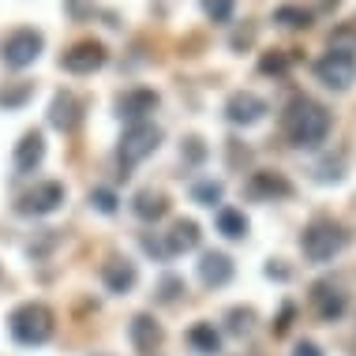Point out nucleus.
Instances as JSON below:
<instances>
[{
    "instance_id": "nucleus-1",
    "label": "nucleus",
    "mask_w": 356,
    "mask_h": 356,
    "mask_svg": "<svg viewBox=\"0 0 356 356\" xmlns=\"http://www.w3.org/2000/svg\"><path fill=\"white\" fill-rule=\"evenodd\" d=\"M282 128L296 150H319L330 136V109L312 98H293L282 113Z\"/></svg>"
},
{
    "instance_id": "nucleus-2",
    "label": "nucleus",
    "mask_w": 356,
    "mask_h": 356,
    "mask_svg": "<svg viewBox=\"0 0 356 356\" xmlns=\"http://www.w3.org/2000/svg\"><path fill=\"white\" fill-rule=\"evenodd\" d=\"M349 240L353 233L341 225V221H334V218H312L304 225V233H300V252L307 263H315V266H326V263H334L345 248H349Z\"/></svg>"
},
{
    "instance_id": "nucleus-3",
    "label": "nucleus",
    "mask_w": 356,
    "mask_h": 356,
    "mask_svg": "<svg viewBox=\"0 0 356 356\" xmlns=\"http://www.w3.org/2000/svg\"><path fill=\"white\" fill-rule=\"evenodd\" d=\"M8 330H12V338L19 345H26V349H38V345H45L53 338L56 330V315L49 304L42 300H26L19 304L12 315H8Z\"/></svg>"
},
{
    "instance_id": "nucleus-4",
    "label": "nucleus",
    "mask_w": 356,
    "mask_h": 356,
    "mask_svg": "<svg viewBox=\"0 0 356 356\" xmlns=\"http://www.w3.org/2000/svg\"><path fill=\"white\" fill-rule=\"evenodd\" d=\"M161 147V128L158 124H131V128H124V136L117 143V180L120 184H128L131 169L139 165V161H147L154 150Z\"/></svg>"
},
{
    "instance_id": "nucleus-5",
    "label": "nucleus",
    "mask_w": 356,
    "mask_h": 356,
    "mask_svg": "<svg viewBox=\"0 0 356 356\" xmlns=\"http://www.w3.org/2000/svg\"><path fill=\"white\" fill-rule=\"evenodd\" d=\"M42 49H45V34L34 31V26H19L0 42V64L12 72H23L42 56Z\"/></svg>"
},
{
    "instance_id": "nucleus-6",
    "label": "nucleus",
    "mask_w": 356,
    "mask_h": 356,
    "mask_svg": "<svg viewBox=\"0 0 356 356\" xmlns=\"http://www.w3.org/2000/svg\"><path fill=\"white\" fill-rule=\"evenodd\" d=\"M315 79H319L326 90L345 94L356 83V53L353 49H326L319 60H315Z\"/></svg>"
},
{
    "instance_id": "nucleus-7",
    "label": "nucleus",
    "mask_w": 356,
    "mask_h": 356,
    "mask_svg": "<svg viewBox=\"0 0 356 356\" xmlns=\"http://www.w3.org/2000/svg\"><path fill=\"white\" fill-rule=\"evenodd\" d=\"M64 199H68V188L60 180H42V184H34L31 191H23L15 199V214L19 218H49L64 207Z\"/></svg>"
},
{
    "instance_id": "nucleus-8",
    "label": "nucleus",
    "mask_w": 356,
    "mask_h": 356,
    "mask_svg": "<svg viewBox=\"0 0 356 356\" xmlns=\"http://www.w3.org/2000/svg\"><path fill=\"white\" fill-rule=\"evenodd\" d=\"M158 105H161V98H158V90H150V86H131V90H124L117 102H113V113L128 124H147L154 113H158Z\"/></svg>"
},
{
    "instance_id": "nucleus-9",
    "label": "nucleus",
    "mask_w": 356,
    "mask_h": 356,
    "mask_svg": "<svg viewBox=\"0 0 356 356\" xmlns=\"http://www.w3.org/2000/svg\"><path fill=\"white\" fill-rule=\"evenodd\" d=\"M293 191H296L293 180L274 169H255L244 180V195L255 199V203H282V199H293Z\"/></svg>"
},
{
    "instance_id": "nucleus-10",
    "label": "nucleus",
    "mask_w": 356,
    "mask_h": 356,
    "mask_svg": "<svg viewBox=\"0 0 356 356\" xmlns=\"http://www.w3.org/2000/svg\"><path fill=\"white\" fill-rule=\"evenodd\" d=\"M105 64H109V49H105L102 42H94V38L75 42L72 49L60 56V68L68 75H94V72H102Z\"/></svg>"
},
{
    "instance_id": "nucleus-11",
    "label": "nucleus",
    "mask_w": 356,
    "mask_h": 356,
    "mask_svg": "<svg viewBox=\"0 0 356 356\" xmlns=\"http://www.w3.org/2000/svg\"><path fill=\"white\" fill-rule=\"evenodd\" d=\"M266 113H270V102L259 98L255 90H236V94H229V102H225V120L233 124V128H252V124H259Z\"/></svg>"
},
{
    "instance_id": "nucleus-12",
    "label": "nucleus",
    "mask_w": 356,
    "mask_h": 356,
    "mask_svg": "<svg viewBox=\"0 0 356 356\" xmlns=\"http://www.w3.org/2000/svg\"><path fill=\"white\" fill-rule=\"evenodd\" d=\"M83 113H86V102L79 98V94H72V90H56V94H53V102H49V128L64 131V136H72V131H79Z\"/></svg>"
},
{
    "instance_id": "nucleus-13",
    "label": "nucleus",
    "mask_w": 356,
    "mask_h": 356,
    "mask_svg": "<svg viewBox=\"0 0 356 356\" xmlns=\"http://www.w3.org/2000/svg\"><path fill=\"white\" fill-rule=\"evenodd\" d=\"M312 307L323 323H338L349 307V293L341 282H315L312 285Z\"/></svg>"
},
{
    "instance_id": "nucleus-14",
    "label": "nucleus",
    "mask_w": 356,
    "mask_h": 356,
    "mask_svg": "<svg viewBox=\"0 0 356 356\" xmlns=\"http://www.w3.org/2000/svg\"><path fill=\"white\" fill-rule=\"evenodd\" d=\"M102 285L109 289L113 296H128L131 289L139 285V266L124 255H113L109 263L102 266Z\"/></svg>"
},
{
    "instance_id": "nucleus-15",
    "label": "nucleus",
    "mask_w": 356,
    "mask_h": 356,
    "mask_svg": "<svg viewBox=\"0 0 356 356\" xmlns=\"http://www.w3.org/2000/svg\"><path fill=\"white\" fill-rule=\"evenodd\" d=\"M233 274H236V266L225 252H203L199 255V282L207 289H225L233 282Z\"/></svg>"
},
{
    "instance_id": "nucleus-16",
    "label": "nucleus",
    "mask_w": 356,
    "mask_h": 356,
    "mask_svg": "<svg viewBox=\"0 0 356 356\" xmlns=\"http://www.w3.org/2000/svg\"><path fill=\"white\" fill-rule=\"evenodd\" d=\"M128 341L136 345V349H139L143 356H150V353L158 349L161 341H165V330H161V323L154 319V315H147V312H139L136 319L128 323Z\"/></svg>"
},
{
    "instance_id": "nucleus-17",
    "label": "nucleus",
    "mask_w": 356,
    "mask_h": 356,
    "mask_svg": "<svg viewBox=\"0 0 356 356\" xmlns=\"http://www.w3.org/2000/svg\"><path fill=\"white\" fill-rule=\"evenodd\" d=\"M42 161H45V136L34 128V131H26V136L15 143L12 165H15L19 177H26V172H34L38 165H42Z\"/></svg>"
},
{
    "instance_id": "nucleus-18",
    "label": "nucleus",
    "mask_w": 356,
    "mask_h": 356,
    "mask_svg": "<svg viewBox=\"0 0 356 356\" xmlns=\"http://www.w3.org/2000/svg\"><path fill=\"white\" fill-rule=\"evenodd\" d=\"M165 252L169 259L172 255H184V252H195L199 244H203V229H199V221H191V218H180V221H172V229L165 233Z\"/></svg>"
},
{
    "instance_id": "nucleus-19",
    "label": "nucleus",
    "mask_w": 356,
    "mask_h": 356,
    "mask_svg": "<svg viewBox=\"0 0 356 356\" xmlns=\"http://www.w3.org/2000/svg\"><path fill=\"white\" fill-rule=\"evenodd\" d=\"M169 195L158 188H139L136 199H131V214H136L139 221H147V225H154V221H161L169 214Z\"/></svg>"
},
{
    "instance_id": "nucleus-20",
    "label": "nucleus",
    "mask_w": 356,
    "mask_h": 356,
    "mask_svg": "<svg viewBox=\"0 0 356 356\" xmlns=\"http://www.w3.org/2000/svg\"><path fill=\"white\" fill-rule=\"evenodd\" d=\"M312 23H315V12L304 4H277L274 8V26H282V31H307Z\"/></svg>"
},
{
    "instance_id": "nucleus-21",
    "label": "nucleus",
    "mask_w": 356,
    "mask_h": 356,
    "mask_svg": "<svg viewBox=\"0 0 356 356\" xmlns=\"http://www.w3.org/2000/svg\"><path fill=\"white\" fill-rule=\"evenodd\" d=\"M214 225H218V233L225 240H244L248 229H252V225H248V218H244V210H236V207H218Z\"/></svg>"
},
{
    "instance_id": "nucleus-22",
    "label": "nucleus",
    "mask_w": 356,
    "mask_h": 356,
    "mask_svg": "<svg viewBox=\"0 0 356 356\" xmlns=\"http://www.w3.org/2000/svg\"><path fill=\"white\" fill-rule=\"evenodd\" d=\"M188 345L199 356H218L221 353V334L214 330V323H195L188 330Z\"/></svg>"
},
{
    "instance_id": "nucleus-23",
    "label": "nucleus",
    "mask_w": 356,
    "mask_h": 356,
    "mask_svg": "<svg viewBox=\"0 0 356 356\" xmlns=\"http://www.w3.org/2000/svg\"><path fill=\"white\" fill-rule=\"evenodd\" d=\"M31 98H34V83H26V79H15V83H4V86H0V109H4V113L23 109Z\"/></svg>"
},
{
    "instance_id": "nucleus-24",
    "label": "nucleus",
    "mask_w": 356,
    "mask_h": 356,
    "mask_svg": "<svg viewBox=\"0 0 356 356\" xmlns=\"http://www.w3.org/2000/svg\"><path fill=\"white\" fill-rule=\"evenodd\" d=\"M221 195H225V184L214 177H207V180H195L191 184V203H199V207H221Z\"/></svg>"
},
{
    "instance_id": "nucleus-25",
    "label": "nucleus",
    "mask_w": 356,
    "mask_h": 356,
    "mask_svg": "<svg viewBox=\"0 0 356 356\" xmlns=\"http://www.w3.org/2000/svg\"><path fill=\"white\" fill-rule=\"evenodd\" d=\"M255 307H229V315H225V330L233 334V338H244V334H252V326H255Z\"/></svg>"
},
{
    "instance_id": "nucleus-26",
    "label": "nucleus",
    "mask_w": 356,
    "mask_h": 356,
    "mask_svg": "<svg viewBox=\"0 0 356 356\" xmlns=\"http://www.w3.org/2000/svg\"><path fill=\"white\" fill-rule=\"evenodd\" d=\"M86 203H90V210H98V214L113 218V214L120 210V195H117L113 188L98 184V188H90V195H86Z\"/></svg>"
},
{
    "instance_id": "nucleus-27",
    "label": "nucleus",
    "mask_w": 356,
    "mask_h": 356,
    "mask_svg": "<svg viewBox=\"0 0 356 356\" xmlns=\"http://www.w3.org/2000/svg\"><path fill=\"white\" fill-rule=\"evenodd\" d=\"M184 293H188V285H184V277H180V274H161L158 289H154V300H158V304H177Z\"/></svg>"
},
{
    "instance_id": "nucleus-28",
    "label": "nucleus",
    "mask_w": 356,
    "mask_h": 356,
    "mask_svg": "<svg viewBox=\"0 0 356 356\" xmlns=\"http://www.w3.org/2000/svg\"><path fill=\"white\" fill-rule=\"evenodd\" d=\"M199 8H203V15H207L214 26H225V23H233L236 0H199Z\"/></svg>"
},
{
    "instance_id": "nucleus-29",
    "label": "nucleus",
    "mask_w": 356,
    "mask_h": 356,
    "mask_svg": "<svg viewBox=\"0 0 356 356\" xmlns=\"http://www.w3.org/2000/svg\"><path fill=\"white\" fill-rule=\"evenodd\" d=\"M293 60H296L293 53L270 49V53H263V56H259V72H263V75H285L289 68H293Z\"/></svg>"
},
{
    "instance_id": "nucleus-30",
    "label": "nucleus",
    "mask_w": 356,
    "mask_h": 356,
    "mask_svg": "<svg viewBox=\"0 0 356 356\" xmlns=\"http://www.w3.org/2000/svg\"><path fill=\"white\" fill-rule=\"evenodd\" d=\"M56 244H60V229H42V240H38V244H26V255H31V259H45Z\"/></svg>"
},
{
    "instance_id": "nucleus-31",
    "label": "nucleus",
    "mask_w": 356,
    "mask_h": 356,
    "mask_svg": "<svg viewBox=\"0 0 356 356\" xmlns=\"http://www.w3.org/2000/svg\"><path fill=\"white\" fill-rule=\"evenodd\" d=\"M180 158H184V165H203L207 161V143L199 136H188L184 147H180Z\"/></svg>"
},
{
    "instance_id": "nucleus-32",
    "label": "nucleus",
    "mask_w": 356,
    "mask_h": 356,
    "mask_svg": "<svg viewBox=\"0 0 356 356\" xmlns=\"http://www.w3.org/2000/svg\"><path fill=\"white\" fill-rule=\"evenodd\" d=\"M315 180L319 184H338V180H345V161L338 158H326V161H319V169H315Z\"/></svg>"
},
{
    "instance_id": "nucleus-33",
    "label": "nucleus",
    "mask_w": 356,
    "mask_h": 356,
    "mask_svg": "<svg viewBox=\"0 0 356 356\" xmlns=\"http://www.w3.org/2000/svg\"><path fill=\"white\" fill-rule=\"evenodd\" d=\"M64 12H68L72 23H86V19L98 15V4L94 0H64Z\"/></svg>"
},
{
    "instance_id": "nucleus-34",
    "label": "nucleus",
    "mask_w": 356,
    "mask_h": 356,
    "mask_svg": "<svg viewBox=\"0 0 356 356\" xmlns=\"http://www.w3.org/2000/svg\"><path fill=\"white\" fill-rule=\"evenodd\" d=\"M225 150H229V169H244V165H252V150H248L240 139H229V143H225Z\"/></svg>"
},
{
    "instance_id": "nucleus-35",
    "label": "nucleus",
    "mask_w": 356,
    "mask_h": 356,
    "mask_svg": "<svg viewBox=\"0 0 356 356\" xmlns=\"http://www.w3.org/2000/svg\"><path fill=\"white\" fill-rule=\"evenodd\" d=\"M139 244H143V252L154 255L158 263H169V252H165V244H161V240H154L150 233H139Z\"/></svg>"
},
{
    "instance_id": "nucleus-36",
    "label": "nucleus",
    "mask_w": 356,
    "mask_h": 356,
    "mask_svg": "<svg viewBox=\"0 0 356 356\" xmlns=\"http://www.w3.org/2000/svg\"><path fill=\"white\" fill-rule=\"evenodd\" d=\"M293 319H296V304L285 300V304H282V315H277V323H274V338H282L289 326H293Z\"/></svg>"
},
{
    "instance_id": "nucleus-37",
    "label": "nucleus",
    "mask_w": 356,
    "mask_h": 356,
    "mask_svg": "<svg viewBox=\"0 0 356 356\" xmlns=\"http://www.w3.org/2000/svg\"><path fill=\"white\" fill-rule=\"evenodd\" d=\"M252 42H255V26L248 23V26H240V31L233 34V42H229V45H233V53H240V49H248Z\"/></svg>"
},
{
    "instance_id": "nucleus-38",
    "label": "nucleus",
    "mask_w": 356,
    "mask_h": 356,
    "mask_svg": "<svg viewBox=\"0 0 356 356\" xmlns=\"http://www.w3.org/2000/svg\"><path fill=\"white\" fill-rule=\"evenodd\" d=\"M263 274H266V277H274V282H289V277H293V270H289V266L282 263V259H270Z\"/></svg>"
},
{
    "instance_id": "nucleus-39",
    "label": "nucleus",
    "mask_w": 356,
    "mask_h": 356,
    "mask_svg": "<svg viewBox=\"0 0 356 356\" xmlns=\"http://www.w3.org/2000/svg\"><path fill=\"white\" fill-rule=\"evenodd\" d=\"M341 42H353L349 49L356 53V26H341V31H338V34L330 38V45H341Z\"/></svg>"
},
{
    "instance_id": "nucleus-40",
    "label": "nucleus",
    "mask_w": 356,
    "mask_h": 356,
    "mask_svg": "<svg viewBox=\"0 0 356 356\" xmlns=\"http://www.w3.org/2000/svg\"><path fill=\"white\" fill-rule=\"evenodd\" d=\"M293 356H323V349H319V345H315V341H296Z\"/></svg>"
},
{
    "instance_id": "nucleus-41",
    "label": "nucleus",
    "mask_w": 356,
    "mask_h": 356,
    "mask_svg": "<svg viewBox=\"0 0 356 356\" xmlns=\"http://www.w3.org/2000/svg\"><path fill=\"white\" fill-rule=\"evenodd\" d=\"M341 4V0H319V8H323V12H330V8H338Z\"/></svg>"
},
{
    "instance_id": "nucleus-42",
    "label": "nucleus",
    "mask_w": 356,
    "mask_h": 356,
    "mask_svg": "<svg viewBox=\"0 0 356 356\" xmlns=\"http://www.w3.org/2000/svg\"><path fill=\"white\" fill-rule=\"evenodd\" d=\"M94 356H109V353H94Z\"/></svg>"
}]
</instances>
